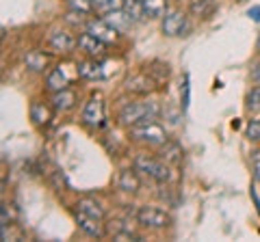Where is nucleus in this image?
Segmentation results:
<instances>
[{
  "mask_svg": "<svg viewBox=\"0 0 260 242\" xmlns=\"http://www.w3.org/2000/svg\"><path fill=\"white\" fill-rule=\"evenodd\" d=\"M78 76L83 80H104L107 78V71H104V65L98 61H83L78 63Z\"/></svg>",
  "mask_w": 260,
  "mask_h": 242,
  "instance_id": "nucleus-9",
  "label": "nucleus"
},
{
  "mask_svg": "<svg viewBox=\"0 0 260 242\" xmlns=\"http://www.w3.org/2000/svg\"><path fill=\"white\" fill-rule=\"evenodd\" d=\"M247 15H249V18L254 20V22H260V5H258V7H251Z\"/></svg>",
  "mask_w": 260,
  "mask_h": 242,
  "instance_id": "nucleus-30",
  "label": "nucleus"
},
{
  "mask_svg": "<svg viewBox=\"0 0 260 242\" xmlns=\"http://www.w3.org/2000/svg\"><path fill=\"white\" fill-rule=\"evenodd\" d=\"M186 30V15L182 11H167L162 15V33L167 37H180Z\"/></svg>",
  "mask_w": 260,
  "mask_h": 242,
  "instance_id": "nucleus-5",
  "label": "nucleus"
},
{
  "mask_svg": "<svg viewBox=\"0 0 260 242\" xmlns=\"http://www.w3.org/2000/svg\"><path fill=\"white\" fill-rule=\"evenodd\" d=\"M70 9L74 13L87 15L89 11H93V0H70Z\"/></svg>",
  "mask_w": 260,
  "mask_h": 242,
  "instance_id": "nucleus-24",
  "label": "nucleus"
},
{
  "mask_svg": "<svg viewBox=\"0 0 260 242\" xmlns=\"http://www.w3.org/2000/svg\"><path fill=\"white\" fill-rule=\"evenodd\" d=\"M104 46H107V44L100 42L98 37H93L91 33H89V30L78 37V48H80L83 52H87L89 56H93V59H95V56H102V54H104Z\"/></svg>",
  "mask_w": 260,
  "mask_h": 242,
  "instance_id": "nucleus-10",
  "label": "nucleus"
},
{
  "mask_svg": "<svg viewBox=\"0 0 260 242\" xmlns=\"http://www.w3.org/2000/svg\"><path fill=\"white\" fill-rule=\"evenodd\" d=\"M76 223H78V227L83 229L85 233H89V236H93V238H102L104 236V227H102L100 219H93V216L76 212Z\"/></svg>",
  "mask_w": 260,
  "mask_h": 242,
  "instance_id": "nucleus-11",
  "label": "nucleus"
},
{
  "mask_svg": "<svg viewBox=\"0 0 260 242\" xmlns=\"http://www.w3.org/2000/svg\"><path fill=\"white\" fill-rule=\"evenodd\" d=\"M251 80H254V83H258V85H260V61L256 63L254 67H251Z\"/></svg>",
  "mask_w": 260,
  "mask_h": 242,
  "instance_id": "nucleus-29",
  "label": "nucleus"
},
{
  "mask_svg": "<svg viewBox=\"0 0 260 242\" xmlns=\"http://www.w3.org/2000/svg\"><path fill=\"white\" fill-rule=\"evenodd\" d=\"M124 9H126V13L130 15V20H133V22H141L143 15H145L143 7H141V0H126Z\"/></svg>",
  "mask_w": 260,
  "mask_h": 242,
  "instance_id": "nucleus-22",
  "label": "nucleus"
},
{
  "mask_svg": "<svg viewBox=\"0 0 260 242\" xmlns=\"http://www.w3.org/2000/svg\"><path fill=\"white\" fill-rule=\"evenodd\" d=\"M158 112L160 108L156 102H133L119 110V124L133 128L137 124H143V121H154Z\"/></svg>",
  "mask_w": 260,
  "mask_h": 242,
  "instance_id": "nucleus-1",
  "label": "nucleus"
},
{
  "mask_svg": "<svg viewBox=\"0 0 260 242\" xmlns=\"http://www.w3.org/2000/svg\"><path fill=\"white\" fill-rule=\"evenodd\" d=\"M46 87H48V91H52V93L68 89V76H65V71L61 67L52 69L50 74H48V78H46Z\"/></svg>",
  "mask_w": 260,
  "mask_h": 242,
  "instance_id": "nucleus-16",
  "label": "nucleus"
},
{
  "mask_svg": "<svg viewBox=\"0 0 260 242\" xmlns=\"http://www.w3.org/2000/svg\"><path fill=\"white\" fill-rule=\"evenodd\" d=\"M50 46H52V50L72 52L78 46V39H74L70 33H65V30H54V33L50 35Z\"/></svg>",
  "mask_w": 260,
  "mask_h": 242,
  "instance_id": "nucleus-12",
  "label": "nucleus"
},
{
  "mask_svg": "<svg viewBox=\"0 0 260 242\" xmlns=\"http://www.w3.org/2000/svg\"><path fill=\"white\" fill-rule=\"evenodd\" d=\"M156 87H158V83H156V80H154V78L148 74V71H145V74L133 76V78H128V80H126V89H128V91H133V93H141V95L152 93Z\"/></svg>",
  "mask_w": 260,
  "mask_h": 242,
  "instance_id": "nucleus-8",
  "label": "nucleus"
},
{
  "mask_svg": "<svg viewBox=\"0 0 260 242\" xmlns=\"http://www.w3.org/2000/svg\"><path fill=\"white\" fill-rule=\"evenodd\" d=\"M26 65L32 71H42L48 65V56L44 52H28L26 54Z\"/></svg>",
  "mask_w": 260,
  "mask_h": 242,
  "instance_id": "nucleus-21",
  "label": "nucleus"
},
{
  "mask_svg": "<svg viewBox=\"0 0 260 242\" xmlns=\"http://www.w3.org/2000/svg\"><path fill=\"white\" fill-rule=\"evenodd\" d=\"M160 147H162L160 160H165V163H169V165H178L182 160V149H180V145L178 143L167 141L165 145H160Z\"/></svg>",
  "mask_w": 260,
  "mask_h": 242,
  "instance_id": "nucleus-18",
  "label": "nucleus"
},
{
  "mask_svg": "<svg viewBox=\"0 0 260 242\" xmlns=\"http://www.w3.org/2000/svg\"><path fill=\"white\" fill-rule=\"evenodd\" d=\"M130 136H133L135 141H139V143L156 145V147H160V145H165L169 141L165 128L158 126L156 121H143V124L133 126L130 128Z\"/></svg>",
  "mask_w": 260,
  "mask_h": 242,
  "instance_id": "nucleus-2",
  "label": "nucleus"
},
{
  "mask_svg": "<svg viewBox=\"0 0 260 242\" xmlns=\"http://www.w3.org/2000/svg\"><path fill=\"white\" fill-rule=\"evenodd\" d=\"M251 197H254V201H256V208H258V212H260V199H258V195H256V190H251Z\"/></svg>",
  "mask_w": 260,
  "mask_h": 242,
  "instance_id": "nucleus-32",
  "label": "nucleus"
},
{
  "mask_svg": "<svg viewBox=\"0 0 260 242\" xmlns=\"http://www.w3.org/2000/svg\"><path fill=\"white\" fill-rule=\"evenodd\" d=\"M83 121L91 128H100L104 124V102H102L100 95H93V98L85 104Z\"/></svg>",
  "mask_w": 260,
  "mask_h": 242,
  "instance_id": "nucleus-6",
  "label": "nucleus"
},
{
  "mask_svg": "<svg viewBox=\"0 0 260 242\" xmlns=\"http://www.w3.org/2000/svg\"><path fill=\"white\" fill-rule=\"evenodd\" d=\"M87 30L104 44H113V42H117V37H119V30L113 26L111 22H104V20H91L87 24Z\"/></svg>",
  "mask_w": 260,
  "mask_h": 242,
  "instance_id": "nucleus-7",
  "label": "nucleus"
},
{
  "mask_svg": "<svg viewBox=\"0 0 260 242\" xmlns=\"http://www.w3.org/2000/svg\"><path fill=\"white\" fill-rule=\"evenodd\" d=\"M215 9V3L213 0H200V3L193 5V13L195 15H202V18H208L210 13Z\"/></svg>",
  "mask_w": 260,
  "mask_h": 242,
  "instance_id": "nucleus-25",
  "label": "nucleus"
},
{
  "mask_svg": "<svg viewBox=\"0 0 260 242\" xmlns=\"http://www.w3.org/2000/svg\"><path fill=\"white\" fill-rule=\"evenodd\" d=\"M137 221H139L143 227L162 229V227H167V225L172 223V216H169L167 212H162V210H158V208L145 206V208H141L139 212H137Z\"/></svg>",
  "mask_w": 260,
  "mask_h": 242,
  "instance_id": "nucleus-4",
  "label": "nucleus"
},
{
  "mask_svg": "<svg viewBox=\"0 0 260 242\" xmlns=\"http://www.w3.org/2000/svg\"><path fill=\"white\" fill-rule=\"evenodd\" d=\"M76 212L80 214H87V216H93V219H104V208L98 204L93 199H80L76 204Z\"/></svg>",
  "mask_w": 260,
  "mask_h": 242,
  "instance_id": "nucleus-17",
  "label": "nucleus"
},
{
  "mask_svg": "<svg viewBox=\"0 0 260 242\" xmlns=\"http://www.w3.org/2000/svg\"><path fill=\"white\" fill-rule=\"evenodd\" d=\"M245 136L249 141H260V119L249 121L247 128H245Z\"/></svg>",
  "mask_w": 260,
  "mask_h": 242,
  "instance_id": "nucleus-26",
  "label": "nucleus"
},
{
  "mask_svg": "<svg viewBox=\"0 0 260 242\" xmlns=\"http://www.w3.org/2000/svg\"><path fill=\"white\" fill-rule=\"evenodd\" d=\"M76 104V93L70 91V89H63V91H56L52 93V108L65 112V110H72Z\"/></svg>",
  "mask_w": 260,
  "mask_h": 242,
  "instance_id": "nucleus-13",
  "label": "nucleus"
},
{
  "mask_svg": "<svg viewBox=\"0 0 260 242\" xmlns=\"http://www.w3.org/2000/svg\"><path fill=\"white\" fill-rule=\"evenodd\" d=\"M256 46H258V50H260V33H258V42H256Z\"/></svg>",
  "mask_w": 260,
  "mask_h": 242,
  "instance_id": "nucleus-33",
  "label": "nucleus"
},
{
  "mask_svg": "<svg viewBox=\"0 0 260 242\" xmlns=\"http://www.w3.org/2000/svg\"><path fill=\"white\" fill-rule=\"evenodd\" d=\"M247 108L254 112H260V87L251 89V93L247 95Z\"/></svg>",
  "mask_w": 260,
  "mask_h": 242,
  "instance_id": "nucleus-27",
  "label": "nucleus"
},
{
  "mask_svg": "<svg viewBox=\"0 0 260 242\" xmlns=\"http://www.w3.org/2000/svg\"><path fill=\"white\" fill-rule=\"evenodd\" d=\"M30 119L35 126H48L52 119V110L50 106H46L44 102H32L30 104Z\"/></svg>",
  "mask_w": 260,
  "mask_h": 242,
  "instance_id": "nucleus-15",
  "label": "nucleus"
},
{
  "mask_svg": "<svg viewBox=\"0 0 260 242\" xmlns=\"http://www.w3.org/2000/svg\"><path fill=\"white\" fill-rule=\"evenodd\" d=\"M150 76L156 80V83H162V80H167L169 78V67H167V63H152L150 65Z\"/></svg>",
  "mask_w": 260,
  "mask_h": 242,
  "instance_id": "nucleus-23",
  "label": "nucleus"
},
{
  "mask_svg": "<svg viewBox=\"0 0 260 242\" xmlns=\"http://www.w3.org/2000/svg\"><path fill=\"white\" fill-rule=\"evenodd\" d=\"M135 169L137 171H143L145 175H150L152 180L156 182H167L169 180V167L165 160L152 158L148 154H139L135 158Z\"/></svg>",
  "mask_w": 260,
  "mask_h": 242,
  "instance_id": "nucleus-3",
  "label": "nucleus"
},
{
  "mask_svg": "<svg viewBox=\"0 0 260 242\" xmlns=\"http://www.w3.org/2000/svg\"><path fill=\"white\" fill-rule=\"evenodd\" d=\"M117 186L124 192H137L141 188L139 175H137V169H124L117 177Z\"/></svg>",
  "mask_w": 260,
  "mask_h": 242,
  "instance_id": "nucleus-14",
  "label": "nucleus"
},
{
  "mask_svg": "<svg viewBox=\"0 0 260 242\" xmlns=\"http://www.w3.org/2000/svg\"><path fill=\"white\" fill-rule=\"evenodd\" d=\"M141 7L148 18H162L167 13V0H141Z\"/></svg>",
  "mask_w": 260,
  "mask_h": 242,
  "instance_id": "nucleus-19",
  "label": "nucleus"
},
{
  "mask_svg": "<svg viewBox=\"0 0 260 242\" xmlns=\"http://www.w3.org/2000/svg\"><path fill=\"white\" fill-rule=\"evenodd\" d=\"M254 175H256V180L260 182V160H256V165H254Z\"/></svg>",
  "mask_w": 260,
  "mask_h": 242,
  "instance_id": "nucleus-31",
  "label": "nucleus"
},
{
  "mask_svg": "<svg viewBox=\"0 0 260 242\" xmlns=\"http://www.w3.org/2000/svg\"><path fill=\"white\" fill-rule=\"evenodd\" d=\"M124 3L126 0H93V11L100 15H109L113 11L124 9Z\"/></svg>",
  "mask_w": 260,
  "mask_h": 242,
  "instance_id": "nucleus-20",
  "label": "nucleus"
},
{
  "mask_svg": "<svg viewBox=\"0 0 260 242\" xmlns=\"http://www.w3.org/2000/svg\"><path fill=\"white\" fill-rule=\"evenodd\" d=\"M189 106V76H184V83H182V108L186 110Z\"/></svg>",
  "mask_w": 260,
  "mask_h": 242,
  "instance_id": "nucleus-28",
  "label": "nucleus"
}]
</instances>
